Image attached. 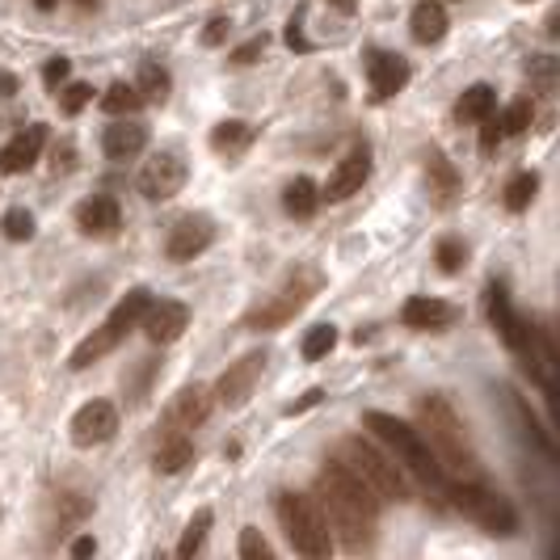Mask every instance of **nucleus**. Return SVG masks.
<instances>
[{"label": "nucleus", "instance_id": "nucleus-24", "mask_svg": "<svg viewBox=\"0 0 560 560\" xmlns=\"http://www.w3.org/2000/svg\"><path fill=\"white\" fill-rule=\"evenodd\" d=\"M282 207H287V215H291V220H312V215H316V207H320V190H316V182H312V177H295V182L282 190Z\"/></svg>", "mask_w": 560, "mask_h": 560}, {"label": "nucleus", "instance_id": "nucleus-16", "mask_svg": "<svg viewBox=\"0 0 560 560\" xmlns=\"http://www.w3.org/2000/svg\"><path fill=\"white\" fill-rule=\"evenodd\" d=\"M371 177V152L366 148H354L346 161H337V168L329 173V182L320 186V198L329 202H346L350 195H359Z\"/></svg>", "mask_w": 560, "mask_h": 560}, {"label": "nucleus", "instance_id": "nucleus-27", "mask_svg": "<svg viewBox=\"0 0 560 560\" xmlns=\"http://www.w3.org/2000/svg\"><path fill=\"white\" fill-rule=\"evenodd\" d=\"M425 177H430V190L443 198V202H451V195L459 190V177H455V168L447 165L443 152H430L425 156Z\"/></svg>", "mask_w": 560, "mask_h": 560}, {"label": "nucleus", "instance_id": "nucleus-28", "mask_svg": "<svg viewBox=\"0 0 560 560\" xmlns=\"http://www.w3.org/2000/svg\"><path fill=\"white\" fill-rule=\"evenodd\" d=\"M505 396H510V409H514V413H518V421H523V434H527V439H535V447H539L544 455H548V459H552V455H557V439H552L548 430H539L535 413L527 409V405H523V400H518V396H514V393H505Z\"/></svg>", "mask_w": 560, "mask_h": 560}, {"label": "nucleus", "instance_id": "nucleus-9", "mask_svg": "<svg viewBox=\"0 0 560 560\" xmlns=\"http://www.w3.org/2000/svg\"><path fill=\"white\" fill-rule=\"evenodd\" d=\"M186 177H190V168L182 161V152H156L140 168V195L148 202H168L173 195H182Z\"/></svg>", "mask_w": 560, "mask_h": 560}, {"label": "nucleus", "instance_id": "nucleus-2", "mask_svg": "<svg viewBox=\"0 0 560 560\" xmlns=\"http://www.w3.org/2000/svg\"><path fill=\"white\" fill-rule=\"evenodd\" d=\"M418 434L425 439V447L434 451L439 468L447 472V480H480V459L472 443H468V425L451 409L447 396L430 393L418 400Z\"/></svg>", "mask_w": 560, "mask_h": 560}, {"label": "nucleus", "instance_id": "nucleus-4", "mask_svg": "<svg viewBox=\"0 0 560 560\" xmlns=\"http://www.w3.org/2000/svg\"><path fill=\"white\" fill-rule=\"evenodd\" d=\"M334 464H341L350 477L363 485L366 493L375 498V502H413V489H409V477L400 472V464H396L393 455H384V451L375 447V443H366L359 434H350V439H341L334 451Z\"/></svg>", "mask_w": 560, "mask_h": 560}, {"label": "nucleus", "instance_id": "nucleus-25", "mask_svg": "<svg viewBox=\"0 0 560 560\" xmlns=\"http://www.w3.org/2000/svg\"><path fill=\"white\" fill-rule=\"evenodd\" d=\"M186 464H195V443H190L186 434H165L161 447H156V472L173 477V472H182Z\"/></svg>", "mask_w": 560, "mask_h": 560}, {"label": "nucleus", "instance_id": "nucleus-41", "mask_svg": "<svg viewBox=\"0 0 560 560\" xmlns=\"http://www.w3.org/2000/svg\"><path fill=\"white\" fill-rule=\"evenodd\" d=\"M498 140H505V136H502V127H498V118L489 114V118H485V131H480V148H485V152H493Z\"/></svg>", "mask_w": 560, "mask_h": 560}, {"label": "nucleus", "instance_id": "nucleus-11", "mask_svg": "<svg viewBox=\"0 0 560 560\" xmlns=\"http://www.w3.org/2000/svg\"><path fill=\"white\" fill-rule=\"evenodd\" d=\"M140 329L152 346H173L177 337L190 329V308L182 300H152L140 316Z\"/></svg>", "mask_w": 560, "mask_h": 560}, {"label": "nucleus", "instance_id": "nucleus-30", "mask_svg": "<svg viewBox=\"0 0 560 560\" xmlns=\"http://www.w3.org/2000/svg\"><path fill=\"white\" fill-rule=\"evenodd\" d=\"M535 195H539V177H535V173H518V177L505 186V211H514V215L527 211L535 202Z\"/></svg>", "mask_w": 560, "mask_h": 560}, {"label": "nucleus", "instance_id": "nucleus-1", "mask_svg": "<svg viewBox=\"0 0 560 560\" xmlns=\"http://www.w3.org/2000/svg\"><path fill=\"white\" fill-rule=\"evenodd\" d=\"M316 493H320V510H325V523L329 532L341 535L346 548H366L375 539L380 527V502L366 493L359 480L350 477L341 464H325L320 477H316Z\"/></svg>", "mask_w": 560, "mask_h": 560}, {"label": "nucleus", "instance_id": "nucleus-32", "mask_svg": "<svg viewBox=\"0 0 560 560\" xmlns=\"http://www.w3.org/2000/svg\"><path fill=\"white\" fill-rule=\"evenodd\" d=\"M334 346H337V329H334V325H316V329H308V337H304L300 354H304L308 363H316V359H325Z\"/></svg>", "mask_w": 560, "mask_h": 560}, {"label": "nucleus", "instance_id": "nucleus-26", "mask_svg": "<svg viewBox=\"0 0 560 560\" xmlns=\"http://www.w3.org/2000/svg\"><path fill=\"white\" fill-rule=\"evenodd\" d=\"M102 110L110 114V118H127V114H140L143 110V93L136 84H110L106 93H102Z\"/></svg>", "mask_w": 560, "mask_h": 560}, {"label": "nucleus", "instance_id": "nucleus-33", "mask_svg": "<svg viewBox=\"0 0 560 560\" xmlns=\"http://www.w3.org/2000/svg\"><path fill=\"white\" fill-rule=\"evenodd\" d=\"M532 102H514V106H505V114L498 118V127H502V136H523L527 127H532Z\"/></svg>", "mask_w": 560, "mask_h": 560}, {"label": "nucleus", "instance_id": "nucleus-44", "mask_svg": "<svg viewBox=\"0 0 560 560\" xmlns=\"http://www.w3.org/2000/svg\"><path fill=\"white\" fill-rule=\"evenodd\" d=\"M81 4H84V9H89V4H97V0H81Z\"/></svg>", "mask_w": 560, "mask_h": 560}, {"label": "nucleus", "instance_id": "nucleus-22", "mask_svg": "<svg viewBox=\"0 0 560 560\" xmlns=\"http://www.w3.org/2000/svg\"><path fill=\"white\" fill-rule=\"evenodd\" d=\"M257 136V127L245 122V118H224V122H215V131H211V148L220 152V156H236V152H245Z\"/></svg>", "mask_w": 560, "mask_h": 560}, {"label": "nucleus", "instance_id": "nucleus-40", "mask_svg": "<svg viewBox=\"0 0 560 560\" xmlns=\"http://www.w3.org/2000/svg\"><path fill=\"white\" fill-rule=\"evenodd\" d=\"M261 51H266V34H257V38H249L245 47H236V51H232V63H253Z\"/></svg>", "mask_w": 560, "mask_h": 560}, {"label": "nucleus", "instance_id": "nucleus-29", "mask_svg": "<svg viewBox=\"0 0 560 560\" xmlns=\"http://www.w3.org/2000/svg\"><path fill=\"white\" fill-rule=\"evenodd\" d=\"M211 523H215V514H211V510L202 505L195 518L186 523V535H182V544H177V557H182V560L195 557L198 548H202V539H207V532H211Z\"/></svg>", "mask_w": 560, "mask_h": 560}, {"label": "nucleus", "instance_id": "nucleus-39", "mask_svg": "<svg viewBox=\"0 0 560 560\" xmlns=\"http://www.w3.org/2000/svg\"><path fill=\"white\" fill-rule=\"evenodd\" d=\"M228 30H232V22H228V18H211V22H207V30H202V43H207V47H220V43L228 38Z\"/></svg>", "mask_w": 560, "mask_h": 560}, {"label": "nucleus", "instance_id": "nucleus-35", "mask_svg": "<svg viewBox=\"0 0 560 560\" xmlns=\"http://www.w3.org/2000/svg\"><path fill=\"white\" fill-rule=\"evenodd\" d=\"M0 228H4L9 241H30V236H34V215H30L26 207H13V211L0 220Z\"/></svg>", "mask_w": 560, "mask_h": 560}, {"label": "nucleus", "instance_id": "nucleus-18", "mask_svg": "<svg viewBox=\"0 0 560 560\" xmlns=\"http://www.w3.org/2000/svg\"><path fill=\"white\" fill-rule=\"evenodd\" d=\"M143 148H148V127L136 122L131 114L127 118H114V127H106V136H102V152H106V161H114V165L136 161Z\"/></svg>", "mask_w": 560, "mask_h": 560}, {"label": "nucleus", "instance_id": "nucleus-8", "mask_svg": "<svg viewBox=\"0 0 560 560\" xmlns=\"http://www.w3.org/2000/svg\"><path fill=\"white\" fill-rule=\"evenodd\" d=\"M320 291V275H312V270H295V275H287V279L279 282V291H270L257 308L245 316V325L249 329H279V325H287V320H295L300 312L312 304V295Z\"/></svg>", "mask_w": 560, "mask_h": 560}, {"label": "nucleus", "instance_id": "nucleus-20", "mask_svg": "<svg viewBox=\"0 0 560 560\" xmlns=\"http://www.w3.org/2000/svg\"><path fill=\"white\" fill-rule=\"evenodd\" d=\"M43 143H47V127L43 122L18 131L13 140L0 148V173H26V168H34V161L43 156Z\"/></svg>", "mask_w": 560, "mask_h": 560}, {"label": "nucleus", "instance_id": "nucleus-10", "mask_svg": "<svg viewBox=\"0 0 560 560\" xmlns=\"http://www.w3.org/2000/svg\"><path fill=\"white\" fill-rule=\"evenodd\" d=\"M261 371H266V354H261V350H253V354H245V359H236V363L228 366L224 375H220V384H215L211 393H215V400H220L224 409H241V405L253 396V388H257Z\"/></svg>", "mask_w": 560, "mask_h": 560}, {"label": "nucleus", "instance_id": "nucleus-31", "mask_svg": "<svg viewBox=\"0 0 560 560\" xmlns=\"http://www.w3.org/2000/svg\"><path fill=\"white\" fill-rule=\"evenodd\" d=\"M168 84H173V81H168L165 68L148 59V63L140 68V84H136V89L143 93V102H165V97H168Z\"/></svg>", "mask_w": 560, "mask_h": 560}, {"label": "nucleus", "instance_id": "nucleus-36", "mask_svg": "<svg viewBox=\"0 0 560 560\" xmlns=\"http://www.w3.org/2000/svg\"><path fill=\"white\" fill-rule=\"evenodd\" d=\"M89 102H93V84H89V81H72L68 89H63V97H59V110H63V114H81Z\"/></svg>", "mask_w": 560, "mask_h": 560}, {"label": "nucleus", "instance_id": "nucleus-19", "mask_svg": "<svg viewBox=\"0 0 560 560\" xmlns=\"http://www.w3.org/2000/svg\"><path fill=\"white\" fill-rule=\"evenodd\" d=\"M77 228L93 241H110L114 232L122 228V211H118V202L110 195H93L77 207Z\"/></svg>", "mask_w": 560, "mask_h": 560}, {"label": "nucleus", "instance_id": "nucleus-37", "mask_svg": "<svg viewBox=\"0 0 560 560\" xmlns=\"http://www.w3.org/2000/svg\"><path fill=\"white\" fill-rule=\"evenodd\" d=\"M464 261H468V249H464L459 241H443V245H439V270H443V275H459Z\"/></svg>", "mask_w": 560, "mask_h": 560}, {"label": "nucleus", "instance_id": "nucleus-14", "mask_svg": "<svg viewBox=\"0 0 560 560\" xmlns=\"http://www.w3.org/2000/svg\"><path fill=\"white\" fill-rule=\"evenodd\" d=\"M211 241H215L211 215H182L177 224L168 228L165 253L168 261H195L202 249H211Z\"/></svg>", "mask_w": 560, "mask_h": 560}, {"label": "nucleus", "instance_id": "nucleus-21", "mask_svg": "<svg viewBox=\"0 0 560 560\" xmlns=\"http://www.w3.org/2000/svg\"><path fill=\"white\" fill-rule=\"evenodd\" d=\"M447 9L439 4V0H418L413 4V13H409V30H413V38L418 43H443V34H447Z\"/></svg>", "mask_w": 560, "mask_h": 560}, {"label": "nucleus", "instance_id": "nucleus-17", "mask_svg": "<svg viewBox=\"0 0 560 560\" xmlns=\"http://www.w3.org/2000/svg\"><path fill=\"white\" fill-rule=\"evenodd\" d=\"M366 84H371L375 102H388V97H396L409 84V63L396 51H371L366 56Z\"/></svg>", "mask_w": 560, "mask_h": 560}, {"label": "nucleus", "instance_id": "nucleus-6", "mask_svg": "<svg viewBox=\"0 0 560 560\" xmlns=\"http://www.w3.org/2000/svg\"><path fill=\"white\" fill-rule=\"evenodd\" d=\"M275 514H279L282 532L291 539V548L300 557L325 560L334 552V532L325 523V510L316 498H304V493H279L275 498Z\"/></svg>", "mask_w": 560, "mask_h": 560}, {"label": "nucleus", "instance_id": "nucleus-13", "mask_svg": "<svg viewBox=\"0 0 560 560\" xmlns=\"http://www.w3.org/2000/svg\"><path fill=\"white\" fill-rule=\"evenodd\" d=\"M211 405H215V393L207 384H186L165 409V434H186V430L202 425L207 413H211Z\"/></svg>", "mask_w": 560, "mask_h": 560}, {"label": "nucleus", "instance_id": "nucleus-38", "mask_svg": "<svg viewBox=\"0 0 560 560\" xmlns=\"http://www.w3.org/2000/svg\"><path fill=\"white\" fill-rule=\"evenodd\" d=\"M68 72H72V59H63V56L47 59V68H43V84H47V89H59V84L68 81Z\"/></svg>", "mask_w": 560, "mask_h": 560}, {"label": "nucleus", "instance_id": "nucleus-42", "mask_svg": "<svg viewBox=\"0 0 560 560\" xmlns=\"http://www.w3.org/2000/svg\"><path fill=\"white\" fill-rule=\"evenodd\" d=\"M93 552H97V539H93V535H81V539L72 544V557H93Z\"/></svg>", "mask_w": 560, "mask_h": 560}, {"label": "nucleus", "instance_id": "nucleus-23", "mask_svg": "<svg viewBox=\"0 0 560 560\" xmlns=\"http://www.w3.org/2000/svg\"><path fill=\"white\" fill-rule=\"evenodd\" d=\"M493 110H498V93L489 84H468L459 93V102H455V118L459 122H485Z\"/></svg>", "mask_w": 560, "mask_h": 560}, {"label": "nucleus", "instance_id": "nucleus-7", "mask_svg": "<svg viewBox=\"0 0 560 560\" xmlns=\"http://www.w3.org/2000/svg\"><path fill=\"white\" fill-rule=\"evenodd\" d=\"M443 498H447L464 518H472L485 535L505 539V535L518 532V510H514L510 498H502L498 489H489L485 480H447Z\"/></svg>", "mask_w": 560, "mask_h": 560}, {"label": "nucleus", "instance_id": "nucleus-15", "mask_svg": "<svg viewBox=\"0 0 560 560\" xmlns=\"http://www.w3.org/2000/svg\"><path fill=\"white\" fill-rule=\"evenodd\" d=\"M459 316H464V312L455 308V304H447V300L413 295V300H405V308H400V325H405V329H421V334H443Z\"/></svg>", "mask_w": 560, "mask_h": 560}, {"label": "nucleus", "instance_id": "nucleus-5", "mask_svg": "<svg viewBox=\"0 0 560 560\" xmlns=\"http://www.w3.org/2000/svg\"><path fill=\"white\" fill-rule=\"evenodd\" d=\"M152 304V291L148 287H136V291H127L118 304H114V312L102 320V329H93V334L84 337L81 346L68 354V366L72 371H84V366H93V363H102L106 354H114L122 341H127V334L131 329H140V316L143 308Z\"/></svg>", "mask_w": 560, "mask_h": 560}, {"label": "nucleus", "instance_id": "nucleus-43", "mask_svg": "<svg viewBox=\"0 0 560 560\" xmlns=\"http://www.w3.org/2000/svg\"><path fill=\"white\" fill-rule=\"evenodd\" d=\"M320 388H312V393H304V400H300V405H291V409H287V413H304V409H312V405H320Z\"/></svg>", "mask_w": 560, "mask_h": 560}, {"label": "nucleus", "instance_id": "nucleus-3", "mask_svg": "<svg viewBox=\"0 0 560 560\" xmlns=\"http://www.w3.org/2000/svg\"><path fill=\"white\" fill-rule=\"evenodd\" d=\"M363 425L380 439V443H384V447H388V455L400 464V472H405V477H413L418 485L434 489V493L443 498V489H447V472L439 468L434 451L425 447V439L418 434V425L400 421L396 413H384V409L363 413Z\"/></svg>", "mask_w": 560, "mask_h": 560}, {"label": "nucleus", "instance_id": "nucleus-12", "mask_svg": "<svg viewBox=\"0 0 560 560\" xmlns=\"http://www.w3.org/2000/svg\"><path fill=\"white\" fill-rule=\"evenodd\" d=\"M72 443L77 447H102V443H110L114 434H118V409H114L110 400H89L77 409V418H72Z\"/></svg>", "mask_w": 560, "mask_h": 560}, {"label": "nucleus", "instance_id": "nucleus-34", "mask_svg": "<svg viewBox=\"0 0 560 560\" xmlns=\"http://www.w3.org/2000/svg\"><path fill=\"white\" fill-rule=\"evenodd\" d=\"M236 557L241 560H270L275 557V548L266 544V535L257 532V527H245V532H241V544H236Z\"/></svg>", "mask_w": 560, "mask_h": 560}]
</instances>
